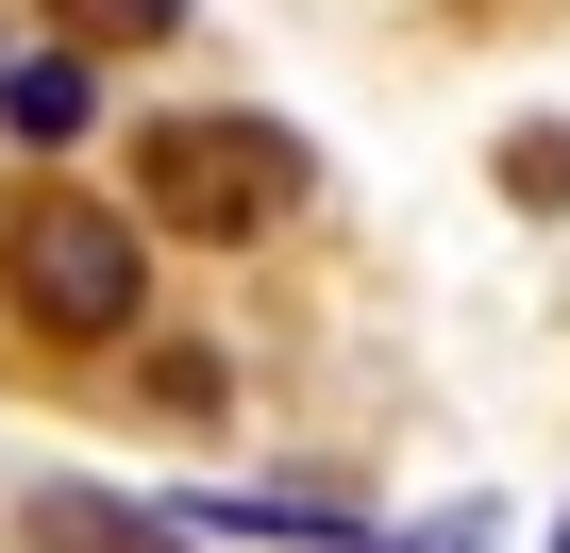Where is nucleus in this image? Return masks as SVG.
Segmentation results:
<instances>
[{
    "mask_svg": "<svg viewBox=\"0 0 570 553\" xmlns=\"http://www.w3.org/2000/svg\"><path fill=\"white\" fill-rule=\"evenodd\" d=\"M285 201H303V135L285 118H151L135 135V218H168V235H268Z\"/></svg>",
    "mask_w": 570,
    "mask_h": 553,
    "instance_id": "nucleus-2",
    "label": "nucleus"
},
{
    "mask_svg": "<svg viewBox=\"0 0 570 553\" xmlns=\"http://www.w3.org/2000/svg\"><path fill=\"white\" fill-rule=\"evenodd\" d=\"M553 553H570V520H553Z\"/></svg>",
    "mask_w": 570,
    "mask_h": 553,
    "instance_id": "nucleus-6",
    "label": "nucleus"
},
{
    "mask_svg": "<svg viewBox=\"0 0 570 553\" xmlns=\"http://www.w3.org/2000/svg\"><path fill=\"white\" fill-rule=\"evenodd\" d=\"M185 536H268V553H370V520L353 503H320V486H202V503H168Z\"/></svg>",
    "mask_w": 570,
    "mask_h": 553,
    "instance_id": "nucleus-3",
    "label": "nucleus"
},
{
    "mask_svg": "<svg viewBox=\"0 0 570 553\" xmlns=\"http://www.w3.org/2000/svg\"><path fill=\"white\" fill-rule=\"evenodd\" d=\"M85 118H101V68L85 51H0V135H18V151H85Z\"/></svg>",
    "mask_w": 570,
    "mask_h": 553,
    "instance_id": "nucleus-4",
    "label": "nucleus"
},
{
    "mask_svg": "<svg viewBox=\"0 0 570 553\" xmlns=\"http://www.w3.org/2000/svg\"><path fill=\"white\" fill-rule=\"evenodd\" d=\"M0 303H18L35 336H135L151 319V218L101 201V185H18L0 201Z\"/></svg>",
    "mask_w": 570,
    "mask_h": 553,
    "instance_id": "nucleus-1",
    "label": "nucleus"
},
{
    "mask_svg": "<svg viewBox=\"0 0 570 553\" xmlns=\"http://www.w3.org/2000/svg\"><path fill=\"white\" fill-rule=\"evenodd\" d=\"M370 553H503V503H436V520H403V536H370Z\"/></svg>",
    "mask_w": 570,
    "mask_h": 553,
    "instance_id": "nucleus-5",
    "label": "nucleus"
}]
</instances>
